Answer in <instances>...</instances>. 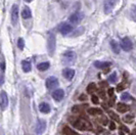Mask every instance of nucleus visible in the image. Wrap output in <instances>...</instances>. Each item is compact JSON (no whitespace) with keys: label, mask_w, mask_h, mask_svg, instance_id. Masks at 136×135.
<instances>
[{"label":"nucleus","mask_w":136,"mask_h":135,"mask_svg":"<svg viewBox=\"0 0 136 135\" xmlns=\"http://www.w3.org/2000/svg\"><path fill=\"white\" fill-rule=\"evenodd\" d=\"M123 89H124V85H123V84H120V85L117 86V91H118V92L123 91Z\"/></svg>","instance_id":"35"},{"label":"nucleus","mask_w":136,"mask_h":135,"mask_svg":"<svg viewBox=\"0 0 136 135\" xmlns=\"http://www.w3.org/2000/svg\"><path fill=\"white\" fill-rule=\"evenodd\" d=\"M58 86V80L55 77H49L46 80V87L48 89H54Z\"/></svg>","instance_id":"10"},{"label":"nucleus","mask_w":136,"mask_h":135,"mask_svg":"<svg viewBox=\"0 0 136 135\" xmlns=\"http://www.w3.org/2000/svg\"><path fill=\"white\" fill-rule=\"evenodd\" d=\"M76 58H77V56H76V53H75L74 51H67V52L64 54L61 61H62L64 65L71 66V65H74V64H75Z\"/></svg>","instance_id":"2"},{"label":"nucleus","mask_w":136,"mask_h":135,"mask_svg":"<svg viewBox=\"0 0 136 135\" xmlns=\"http://www.w3.org/2000/svg\"><path fill=\"white\" fill-rule=\"evenodd\" d=\"M25 1H26V2H31L32 0H25Z\"/></svg>","instance_id":"43"},{"label":"nucleus","mask_w":136,"mask_h":135,"mask_svg":"<svg viewBox=\"0 0 136 135\" xmlns=\"http://www.w3.org/2000/svg\"><path fill=\"white\" fill-rule=\"evenodd\" d=\"M108 81L109 82H112V83H116L117 81V74L116 73H112L111 74V76L108 78Z\"/></svg>","instance_id":"28"},{"label":"nucleus","mask_w":136,"mask_h":135,"mask_svg":"<svg viewBox=\"0 0 136 135\" xmlns=\"http://www.w3.org/2000/svg\"><path fill=\"white\" fill-rule=\"evenodd\" d=\"M95 90H96V85H95L94 83H90L87 86V92L89 94H92Z\"/></svg>","instance_id":"22"},{"label":"nucleus","mask_w":136,"mask_h":135,"mask_svg":"<svg viewBox=\"0 0 136 135\" xmlns=\"http://www.w3.org/2000/svg\"><path fill=\"white\" fill-rule=\"evenodd\" d=\"M4 84V76L2 73H0V86H2Z\"/></svg>","instance_id":"33"},{"label":"nucleus","mask_w":136,"mask_h":135,"mask_svg":"<svg viewBox=\"0 0 136 135\" xmlns=\"http://www.w3.org/2000/svg\"><path fill=\"white\" fill-rule=\"evenodd\" d=\"M98 121H99V122H100V123H101L102 125H107V118H106V117H103V116L101 117L100 119H98Z\"/></svg>","instance_id":"31"},{"label":"nucleus","mask_w":136,"mask_h":135,"mask_svg":"<svg viewBox=\"0 0 136 135\" xmlns=\"http://www.w3.org/2000/svg\"><path fill=\"white\" fill-rule=\"evenodd\" d=\"M22 17H23V19H30L31 17H32V12H31V9H30L29 7H25L23 11H22Z\"/></svg>","instance_id":"17"},{"label":"nucleus","mask_w":136,"mask_h":135,"mask_svg":"<svg viewBox=\"0 0 136 135\" xmlns=\"http://www.w3.org/2000/svg\"><path fill=\"white\" fill-rule=\"evenodd\" d=\"M108 115H109V117H111L113 120H115V121H117V122H119V121H120V118H119V116L117 115L116 113H114V112H109V113H108Z\"/></svg>","instance_id":"27"},{"label":"nucleus","mask_w":136,"mask_h":135,"mask_svg":"<svg viewBox=\"0 0 136 135\" xmlns=\"http://www.w3.org/2000/svg\"><path fill=\"white\" fill-rule=\"evenodd\" d=\"M108 127H109V130H115V129H116V125H115L114 122H111Z\"/></svg>","instance_id":"36"},{"label":"nucleus","mask_w":136,"mask_h":135,"mask_svg":"<svg viewBox=\"0 0 136 135\" xmlns=\"http://www.w3.org/2000/svg\"><path fill=\"white\" fill-rule=\"evenodd\" d=\"M46 129V123L45 121L43 120H39L36 124V128H35V131H36V134L37 135H41Z\"/></svg>","instance_id":"7"},{"label":"nucleus","mask_w":136,"mask_h":135,"mask_svg":"<svg viewBox=\"0 0 136 135\" xmlns=\"http://www.w3.org/2000/svg\"><path fill=\"white\" fill-rule=\"evenodd\" d=\"M19 20V6L17 4H13L11 7V23L12 26H17Z\"/></svg>","instance_id":"4"},{"label":"nucleus","mask_w":136,"mask_h":135,"mask_svg":"<svg viewBox=\"0 0 136 135\" xmlns=\"http://www.w3.org/2000/svg\"><path fill=\"white\" fill-rule=\"evenodd\" d=\"M39 110H40V112H42L44 114H48L49 112H50V106H49L48 103H46V102H42L39 106Z\"/></svg>","instance_id":"15"},{"label":"nucleus","mask_w":136,"mask_h":135,"mask_svg":"<svg viewBox=\"0 0 136 135\" xmlns=\"http://www.w3.org/2000/svg\"><path fill=\"white\" fill-rule=\"evenodd\" d=\"M111 47L113 49V51L115 53H119L120 52V48H119V44L116 40H111Z\"/></svg>","instance_id":"20"},{"label":"nucleus","mask_w":136,"mask_h":135,"mask_svg":"<svg viewBox=\"0 0 136 135\" xmlns=\"http://www.w3.org/2000/svg\"><path fill=\"white\" fill-rule=\"evenodd\" d=\"M74 127L78 129V130H82V131H85V130H92V126L91 124L88 122L87 120L85 119H78L76 120L74 123H73Z\"/></svg>","instance_id":"1"},{"label":"nucleus","mask_w":136,"mask_h":135,"mask_svg":"<svg viewBox=\"0 0 136 135\" xmlns=\"http://www.w3.org/2000/svg\"><path fill=\"white\" fill-rule=\"evenodd\" d=\"M98 93H99V96H101L102 98L104 97V92H103V90H99V92H98Z\"/></svg>","instance_id":"39"},{"label":"nucleus","mask_w":136,"mask_h":135,"mask_svg":"<svg viewBox=\"0 0 136 135\" xmlns=\"http://www.w3.org/2000/svg\"><path fill=\"white\" fill-rule=\"evenodd\" d=\"M86 98H87V97L85 96V94H82V95L80 96V99H81V100H85Z\"/></svg>","instance_id":"40"},{"label":"nucleus","mask_w":136,"mask_h":135,"mask_svg":"<svg viewBox=\"0 0 136 135\" xmlns=\"http://www.w3.org/2000/svg\"><path fill=\"white\" fill-rule=\"evenodd\" d=\"M70 22L72 23V24H79L82 19H83V14L82 13H80V12H75V13H73L70 18Z\"/></svg>","instance_id":"11"},{"label":"nucleus","mask_w":136,"mask_h":135,"mask_svg":"<svg viewBox=\"0 0 136 135\" xmlns=\"http://www.w3.org/2000/svg\"><path fill=\"white\" fill-rule=\"evenodd\" d=\"M99 86L101 87V88H106V87L108 86V84H107V82L102 81V82H100V83H99Z\"/></svg>","instance_id":"34"},{"label":"nucleus","mask_w":136,"mask_h":135,"mask_svg":"<svg viewBox=\"0 0 136 135\" xmlns=\"http://www.w3.org/2000/svg\"><path fill=\"white\" fill-rule=\"evenodd\" d=\"M55 45H56V41H55V36L54 34L50 33L48 35V40H47V48L50 55H52L54 53L55 50Z\"/></svg>","instance_id":"3"},{"label":"nucleus","mask_w":136,"mask_h":135,"mask_svg":"<svg viewBox=\"0 0 136 135\" xmlns=\"http://www.w3.org/2000/svg\"><path fill=\"white\" fill-rule=\"evenodd\" d=\"M112 65V63L109 61H95L94 63V66L98 69H106V68L109 67Z\"/></svg>","instance_id":"14"},{"label":"nucleus","mask_w":136,"mask_h":135,"mask_svg":"<svg viewBox=\"0 0 136 135\" xmlns=\"http://www.w3.org/2000/svg\"><path fill=\"white\" fill-rule=\"evenodd\" d=\"M64 133L66 135H79L74 130H72L71 128H69V127H65L64 128Z\"/></svg>","instance_id":"23"},{"label":"nucleus","mask_w":136,"mask_h":135,"mask_svg":"<svg viewBox=\"0 0 136 135\" xmlns=\"http://www.w3.org/2000/svg\"><path fill=\"white\" fill-rule=\"evenodd\" d=\"M115 4H116V0H103V10H104V13H111L112 10L114 9L115 7Z\"/></svg>","instance_id":"5"},{"label":"nucleus","mask_w":136,"mask_h":135,"mask_svg":"<svg viewBox=\"0 0 136 135\" xmlns=\"http://www.w3.org/2000/svg\"><path fill=\"white\" fill-rule=\"evenodd\" d=\"M117 110L119 113H126L127 111H129V106L124 105V103H118L117 105Z\"/></svg>","instance_id":"19"},{"label":"nucleus","mask_w":136,"mask_h":135,"mask_svg":"<svg viewBox=\"0 0 136 135\" xmlns=\"http://www.w3.org/2000/svg\"><path fill=\"white\" fill-rule=\"evenodd\" d=\"M72 112L74 114H80L83 112V106H74L72 108Z\"/></svg>","instance_id":"24"},{"label":"nucleus","mask_w":136,"mask_h":135,"mask_svg":"<svg viewBox=\"0 0 136 135\" xmlns=\"http://www.w3.org/2000/svg\"><path fill=\"white\" fill-rule=\"evenodd\" d=\"M132 42H131V40L129 38H125L122 39V41H121V47L124 49L125 51H130L131 49H132Z\"/></svg>","instance_id":"9"},{"label":"nucleus","mask_w":136,"mask_h":135,"mask_svg":"<svg viewBox=\"0 0 136 135\" xmlns=\"http://www.w3.org/2000/svg\"><path fill=\"white\" fill-rule=\"evenodd\" d=\"M130 135H136V129H134V130H133V131L130 133Z\"/></svg>","instance_id":"41"},{"label":"nucleus","mask_w":136,"mask_h":135,"mask_svg":"<svg viewBox=\"0 0 136 135\" xmlns=\"http://www.w3.org/2000/svg\"><path fill=\"white\" fill-rule=\"evenodd\" d=\"M65 96V91L62 90V89H56L55 91H53V93H52V97H53V99L54 100H56V101H60V100H62V98Z\"/></svg>","instance_id":"12"},{"label":"nucleus","mask_w":136,"mask_h":135,"mask_svg":"<svg viewBox=\"0 0 136 135\" xmlns=\"http://www.w3.org/2000/svg\"><path fill=\"white\" fill-rule=\"evenodd\" d=\"M5 70V61H4V58L2 54H0V71L3 72Z\"/></svg>","instance_id":"25"},{"label":"nucleus","mask_w":136,"mask_h":135,"mask_svg":"<svg viewBox=\"0 0 136 135\" xmlns=\"http://www.w3.org/2000/svg\"><path fill=\"white\" fill-rule=\"evenodd\" d=\"M8 106V97H7V93L5 91H1L0 92V107L2 111H4Z\"/></svg>","instance_id":"6"},{"label":"nucleus","mask_w":136,"mask_h":135,"mask_svg":"<svg viewBox=\"0 0 136 135\" xmlns=\"http://www.w3.org/2000/svg\"><path fill=\"white\" fill-rule=\"evenodd\" d=\"M120 128H121V130H123V131H124V132H127V133H128V132H129V129H128V128H127V127H125V126H121V127H120Z\"/></svg>","instance_id":"38"},{"label":"nucleus","mask_w":136,"mask_h":135,"mask_svg":"<svg viewBox=\"0 0 136 135\" xmlns=\"http://www.w3.org/2000/svg\"><path fill=\"white\" fill-rule=\"evenodd\" d=\"M24 45H25V42H24V39L23 38H19L18 40V47L19 49H23L24 48Z\"/></svg>","instance_id":"30"},{"label":"nucleus","mask_w":136,"mask_h":135,"mask_svg":"<svg viewBox=\"0 0 136 135\" xmlns=\"http://www.w3.org/2000/svg\"><path fill=\"white\" fill-rule=\"evenodd\" d=\"M91 100H92L93 103H98V96H96V95H92V96H91Z\"/></svg>","instance_id":"32"},{"label":"nucleus","mask_w":136,"mask_h":135,"mask_svg":"<svg viewBox=\"0 0 136 135\" xmlns=\"http://www.w3.org/2000/svg\"><path fill=\"white\" fill-rule=\"evenodd\" d=\"M62 75L64 77L66 78L67 80H72L74 76H75V71L73 69H70V68H67L62 71Z\"/></svg>","instance_id":"13"},{"label":"nucleus","mask_w":136,"mask_h":135,"mask_svg":"<svg viewBox=\"0 0 136 135\" xmlns=\"http://www.w3.org/2000/svg\"><path fill=\"white\" fill-rule=\"evenodd\" d=\"M22 68H23V71H24V72L28 73V72L31 71V69H32L31 63H30L29 60H24V61L22 63Z\"/></svg>","instance_id":"16"},{"label":"nucleus","mask_w":136,"mask_h":135,"mask_svg":"<svg viewBox=\"0 0 136 135\" xmlns=\"http://www.w3.org/2000/svg\"><path fill=\"white\" fill-rule=\"evenodd\" d=\"M72 30H73L72 26L67 24V23H62V24H60V25L58 26V31H59L62 35H67L69 33H71Z\"/></svg>","instance_id":"8"},{"label":"nucleus","mask_w":136,"mask_h":135,"mask_svg":"<svg viewBox=\"0 0 136 135\" xmlns=\"http://www.w3.org/2000/svg\"><path fill=\"white\" fill-rule=\"evenodd\" d=\"M49 63L48 61H45V63H41V64H39L38 66H37V68H38L39 71H46L47 69L49 68Z\"/></svg>","instance_id":"21"},{"label":"nucleus","mask_w":136,"mask_h":135,"mask_svg":"<svg viewBox=\"0 0 136 135\" xmlns=\"http://www.w3.org/2000/svg\"><path fill=\"white\" fill-rule=\"evenodd\" d=\"M88 114L89 115H92V116H94V115H101L102 114V110H100V108H96V107H92V108H88Z\"/></svg>","instance_id":"18"},{"label":"nucleus","mask_w":136,"mask_h":135,"mask_svg":"<svg viewBox=\"0 0 136 135\" xmlns=\"http://www.w3.org/2000/svg\"><path fill=\"white\" fill-rule=\"evenodd\" d=\"M133 119H134V116H133V115H127V116L124 118V121L127 122V123H132V122H133Z\"/></svg>","instance_id":"29"},{"label":"nucleus","mask_w":136,"mask_h":135,"mask_svg":"<svg viewBox=\"0 0 136 135\" xmlns=\"http://www.w3.org/2000/svg\"><path fill=\"white\" fill-rule=\"evenodd\" d=\"M121 99L122 100H125V101H128V100H131L132 99V97H131V95L129 94V93H127V92H124L122 95H121Z\"/></svg>","instance_id":"26"},{"label":"nucleus","mask_w":136,"mask_h":135,"mask_svg":"<svg viewBox=\"0 0 136 135\" xmlns=\"http://www.w3.org/2000/svg\"><path fill=\"white\" fill-rule=\"evenodd\" d=\"M107 94H108L109 96H113V94H114V88H111V89H108V91H107Z\"/></svg>","instance_id":"37"},{"label":"nucleus","mask_w":136,"mask_h":135,"mask_svg":"<svg viewBox=\"0 0 136 135\" xmlns=\"http://www.w3.org/2000/svg\"><path fill=\"white\" fill-rule=\"evenodd\" d=\"M120 135H125V134H124V132H122V131H120Z\"/></svg>","instance_id":"42"}]
</instances>
